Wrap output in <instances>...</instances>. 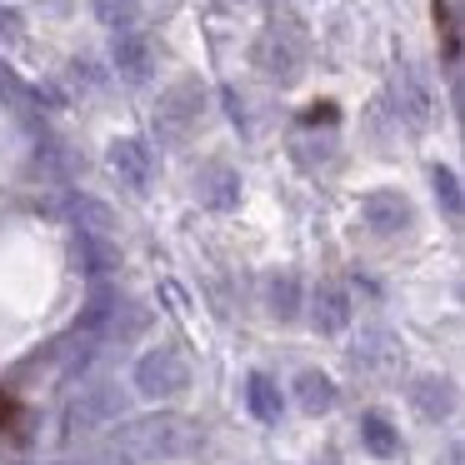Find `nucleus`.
Segmentation results:
<instances>
[{
  "mask_svg": "<svg viewBox=\"0 0 465 465\" xmlns=\"http://www.w3.org/2000/svg\"><path fill=\"white\" fill-rule=\"evenodd\" d=\"M311 325L321 335H341L345 325H351V295H345V285H335V281L315 285V295H311Z\"/></svg>",
  "mask_w": 465,
  "mask_h": 465,
  "instance_id": "nucleus-8",
  "label": "nucleus"
},
{
  "mask_svg": "<svg viewBox=\"0 0 465 465\" xmlns=\"http://www.w3.org/2000/svg\"><path fill=\"white\" fill-rule=\"evenodd\" d=\"M95 11H101L105 25H115V31L131 25V0H95Z\"/></svg>",
  "mask_w": 465,
  "mask_h": 465,
  "instance_id": "nucleus-19",
  "label": "nucleus"
},
{
  "mask_svg": "<svg viewBox=\"0 0 465 465\" xmlns=\"http://www.w3.org/2000/svg\"><path fill=\"white\" fill-rule=\"evenodd\" d=\"M201 111H205V85L201 81H181V85H171V91L161 95V105H155V131H161L165 141H185L191 125L201 121Z\"/></svg>",
  "mask_w": 465,
  "mask_h": 465,
  "instance_id": "nucleus-5",
  "label": "nucleus"
},
{
  "mask_svg": "<svg viewBox=\"0 0 465 465\" xmlns=\"http://www.w3.org/2000/svg\"><path fill=\"white\" fill-rule=\"evenodd\" d=\"M361 445L371 455H381V460H391V455H401V430L391 425L385 411H365L361 415Z\"/></svg>",
  "mask_w": 465,
  "mask_h": 465,
  "instance_id": "nucleus-15",
  "label": "nucleus"
},
{
  "mask_svg": "<svg viewBox=\"0 0 465 465\" xmlns=\"http://www.w3.org/2000/svg\"><path fill=\"white\" fill-rule=\"evenodd\" d=\"M185 385H191V361H185V351H175V345H155V351H145L141 361H135V391H141L145 401H171Z\"/></svg>",
  "mask_w": 465,
  "mask_h": 465,
  "instance_id": "nucleus-2",
  "label": "nucleus"
},
{
  "mask_svg": "<svg viewBox=\"0 0 465 465\" xmlns=\"http://www.w3.org/2000/svg\"><path fill=\"white\" fill-rule=\"evenodd\" d=\"M361 221L371 225L375 235H401L411 225V201L401 191H371L361 201Z\"/></svg>",
  "mask_w": 465,
  "mask_h": 465,
  "instance_id": "nucleus-7",
  "label": "nucleus"
},
{
  "mask_svg": "<svg viewBox=\"0 0 465 465\" xmlns=\"http://www.w3.org/2000/svg\"><path fill=\"white\" fill-rule=\"evenodd\" d=\"M325 465H335V460H325Z\"/></svg>",
  "mask_w": 465,
  "mask_h": 465,
  "instance_id": "nucleus-21",
  "label": "nucleus"
},
{
  "mask_svg": "<svg viewBox=\"0 0 465 465\" xmlns=\"http://www.w3.org/2000/svg\"><path fill=\"white\" fill-rule=\"evenodd\" d=\"M121 415H125L121 385L95 381V385H81V395L65 405V430H71V435H85V430H101V425L121 420Z\"/></svg>",
  "mask_w": 465,
  "mask_h": 465,
  "instance_id": "nucleus-4",
  "label": "nucleus"
},
{
  "mask_svg": "<svg viewBox=\"0 0 465 465\" xmlns=\"http://www.w3.org/2000/svg\"><path fill=\"white\" fill-rule=\"evenodd\" d=\"M51 465H75V460H51Z\"/></svg>",
  "mask_w": 465,
  "mask_h": 465,
  "instance_id": "nucleus-20",
  "label": "nucleus"
},
{
  "mask_svg": "<svg viewBox=\"0 0 465 465\" xmlns=\"http://www.w3.org/2000/svg\"><path fill=\"white\" fill-rule=\"evenodd\" d=\"M395 111L405 115V125H425V121H430V91L420 85V75H415V71L395 75Z\"/></svg>",
  "mask_w": 465,
  "mask_h": 465,
  "instance_id": "nucleus-14",
  "label": "nucleus"
},
{
  "mask_svg": "<svg viewBox=\"0 0 465 465\" xmlns=\"http://www.w3.org/2000/svg\"><path fill=\"white\" fill-rule=\"evenodd\" d=\"M411 405L425 420H440V415L455 411V385L445 381V375H420V381L411 385Z\"/></svg>",
  "mask_w": 465,
  "mask_h": 465,
  "instance_id": "nucleus-12",
  "label": "nucleus"
},
{
  "mask_svg": "<svg viewBox=\"0 0 465 465\" xmlns=\"http://www.w3.org/2000/svg\"><path fill=\"white\" fill-rule=\"evenodd\" d=\"M111 171L121 175V185H131L135 195L151 191L155 181V155L145 141H135V135H121V141H111Z\"/></svg>",
  "mask_w": 465,
  "mask_h": 465,
  "instance_id": "nucleus-6",
  "label": "nucleus"
},
{
  "mask_svg": "<svg viewBox=\"0 0 465 465\" xmlns=\"http://www.w3.org/2000/svg\"><path fill=\"white\" fill-rule=\"evenodd\" d=\"M430 185H435V201H440L445 221H460V211H465V201H460V175H455L450 165H435V171H430Z\"/></svg>",
  "mask_w": 465,
  "mask_h": 465,
  "instance_id": "nucleus-17",
  "label": "nucleus"
},
{
  "mask_svg": "<svg viewBox=\"0 0 465 465\" xmlns=\"http://www.w3.org/2000/svg\"><path fill=\"white\" fill-rule=\"evenodd\" d=\"M205 430L191 415H145L131 420L111 435V455L125 465H171V460H191L201 455Z\"/></svg>",
  "mask_w": 465,
  "mask_h": 465,
  "instance_id": "nucleus-1",
  "label": "nucleus"
},
{
  "mask_svg": "<svg viewBox=\"0 0 465 465\" xmlns=\"http://www.w3.org/2000/svg\"><path fill=\"white\" fill-rule=\"evenodd\" d=\"M111 61H115V71L125 75V81H151V71H155V55H151V41L145 35H135V31H115V45H111Z\"/></svg>",
  "mask_w": 465,
  "mask_h": 465,
  "instance_id": "nucleus-9",
  "label": "nucleus"
},
{
  "mask_svg": "<svg viewBox=\"0 0 465 465\" xmlns=\"http://www.w3.org/2000/svg\"><path fill=\"white\" fill-rule=\"evenodd\" d=\"M245 405H251V415H255V420H265V425H281V415H285L281 385H275L265 371L245 375Z\"/></svg>",
  "mask_w": 465,
  "mask_h": 465,
  "instance_id": "nucleus-11",
  "label": "nucleus"
},
{
  "mask_svg": "<svg viewBox=\"0 0 465 465\" xmlns=\"http://www.w3.org/2000/svg\"><path fill=\"white\" fill-rule=\"evenodd\" d=\"M251 61H255V71H261V75H271V81H281V85H295V81H301V71H305V45H301V35H295V31L271 25V31L255 41Z\"/></svg>",
  "mask_w": 465,
  "mask_h": 465,
  "instance_id": "nucleus-3",
  "label": "nucleus"
},
{
  "mask_svg": "<svg viewBox=\"0 0 465 465\" xmlns=\"http://www.w3.org/2000/svg\"><path fill=\"white\" fill-rule=\"evenodd\" d=\"M71 215H75V231H95V235H111L115 231V215L105 211L101 201H91V195H75Z\"/></svg>",
  "mask_w": 465,
  "mask_h": 465,
  "instance_id": "nucleus-18",
  "label": "nucleus"
},
{
  "mask_svg": "<svg viewBox=\"0 0 465 465\" xmlns=\"http://www.w3.org/2000/svg\"><path fill=\"white\" fill-rule=\"evenodd\" d=\"M295 401H301L305 415H325V411H335L341 391H335V381L325 371H301L295 375Z\"/></svg>",
  "mask_w": 465,
  "mask_h": 465,
  "instance_id": "nucleus-13",
  "label": "nucleus"
},
{
  "mask_svg": "<svg viewBox=\"0 0 465 465\" xmlns=\"http://www.w3.org/2000/svg\"><path fill=\"white\" fill-rule=\"evenodd\" d=\"M195 195H201V205H211V211H231V205L241 201V175H235L231 165H205V171L195 175Z\"/></svg>",
  "mask_w": 465,
  "mask_h": 465,
  "instance_id": "nucleus-10",
  "label": "nucleus"
},
{
  "mask_svg": "<svg viewBox=\"0 0 465 465\" xmlns=\"http://www.w3.org/2000/svg\"><path fill=\"white\" fill-rule=\"evenodd\" d=\"M265 305H271V315L281 325H291L295 315H301V281H295L291 271H275L271 281H265Z\"/></svg>",
  "mask_w": 465,
  "mask_h": 465,
  "instance_id": "nucleus-16",
  "label": "nucleus"
}]
</instances>
